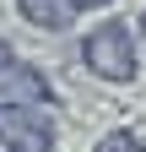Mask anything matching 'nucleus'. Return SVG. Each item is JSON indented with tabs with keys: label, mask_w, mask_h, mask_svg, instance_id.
Wrapping results in <instances>:
<instances>
[{
	"label": "nucleus",
	"mask_w": 146,
	"mask_h": 152,
	"mask_svg": "<svg viewBox=\"0 0 146 152\" xmlns=\"http://www.w3.org/2000/svg\"><path fill=\"white\" fill-rule=\"evenodd\" d=\"M81 11H103V6H114V0H76Z\"/></svg>",
	"instance_id": "nucleus-6"
},
{
	"label": "nucleus",
	"mask_w": 146,
	"mask_h": 152,
	"mask_svg": "<svg viewBox=\"0 0 146 152\" xmlns=\"http://www.w3.org/2000/svg\"><path fill=\"white\" fill-rule=\"evenodd\" d=\"M0 98H11V103H60V92L49 87V76L38 65L11 60V65H0Z\"/></svg>",
	"instance_id": "nucleus-3"
},
{
	"label": "nucleus",
	"mask_w": 146,
	"mask_h": 152,
	"mask_svg": "<svg viewBox=\"0 0 146 152\" xmlns=\"http://www.w3.org/2000/svg\"><path fill=\"white\" fill-rule=\"evenodd\" d=\"M141 49H146V11H141Z\"/></svg>",
	"instance_id": "nucleus-8"
},
{
	"label": "nucleus",
	"mask_w": 146,
	"mask_h": 152,
	"mask_svg": "<svg viewBox=\"0 0 146 152\" xmlns=\"http://www.w3.org/2000/svg\"><path fill=\"white\" fill-rule=\"evenodd\" d=\"M81 65L98 76V82H135V71H141V49H135V33L130 22H119V16H108V22H98L92 33L81 38Z\"/></svg>",
	"instance_id": "nucleus-1"
},
{
	"label": "nucleus",
	"mask_w": 146,
	"mask_h": 152,
	"mask_svg": "<svg viewBox=\"0 0 146 152\" xmlns=\"http://www.w3.org/2000/svg\"><path fill=\"white\" fill-rule=\"evenodd\" d=\"M92 152H146V141L135 136V130H108V136H103Z\"/></svg>",
	"instance_id": "nucleus-5"
},
{
	"label": "nucleus",
	"mask_w": 146,
	"mask_h": 152,
	"mask_svg": "<svg viewBox=\"0 0 146 152\" xmlns=\"http://www.w3.org/2000/svg\"><path fill=\"white\" fill-rule=\"evenodd\" d=\"M16 60V54H11V44H6V38H0V65H11Z\"/></svg>",
	"instance_id": "nucleus-7"
},
{
	"label": "nucleus",
	"mask_w": 146,
	"mask_h": 152,
	"mask_svg": "<svg viewBox=\"0 0 146 152\" xmlns=\"http://www.w3.org/2000/svg\"><path fill=\"white\" fill-rule=\"evenodd\" d=\"M0 152H54V103L0 98Z\"/></svg>",
	"instance_id": "nucleus-2"
},
{
	"label": "nucleus",
	"mask_w": 146,
	"mask_h": 152,
	"mask_svg": "<svg viewBox=\"0 0 146 152\" xmlns=\"http://www.w3.org/2000/svg\"><path fill=\"white\" fill-rule=\"evenodd\" d=\"M16 11H22V22L43 27V33H65L70 22H76V0H16Z\"/></svg>",
	"instance_id": "nucleus-4"
}]
</instances>
